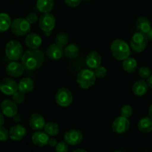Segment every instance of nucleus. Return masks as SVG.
I'll list each match as a JSON object with an SVG mask.
<instances>
[{"label":"nucleus","mask_w":152,"mask_h":152,"mask_svg":"<svg viewBox=\"0 0 152 152\" xmlns=\"http://www.w3.org/2000/svg\"><path fill=\"white\" fill-rule=\"evenodd\" d=\"M45 60V54L38 49H29L24 52L21 61L25 70L34 71L42 66Z\"/></svg>","instance_id":"1"},{"label":"nucleus","mask_w":152,"mask_h":152,"mask_svg":"<svg viewBox=\"0 0 152 152\" xmlns=\"http://www.w3.org/2000/svg\"><path fill=\"white\" fill-rule=\"evenodd\" d=\"M112 56L117 60H124L131 54V49L126 42L121 39H117L111 45Z\"/></svg>","instance_id":"2"},{"label":"nucleus","mask_w":152,"mask_h":152,"mask_svg":"<svg viewBox=\"0 0 152 152\" xmlns=\"http://www.w3.org/2000/svg\"><path fill=\"white\" fill-rule=\"evenodd\" d=\"M96 78L93 70L91 68H84L77 74V82L80 88L88 89L94 84Z\"/></svg>","instance_id":"3"},{"label":"nucleus","mask_w":152,"mask_h":152,"mask_svg":"<svg viewBox=\"0 0 152 152\" xmlns=\"http://www.w3.org/2000/svg\"><path fill=\"white\" fill-rule=\"evenodd\" d=\"M23 48L19 42L11 40L8 42L5 47L6 56L12 61H18L21 59L23 54Z\"/></svg>","instance_id":"4"},{"label":"nucleus","mask_w":152,"mask_h":152,"mask_svg":"<svg viewBox=\"0 0 152 152\" xmlns=\"http://www.w3.org/2000/svg\"><path fill=\"white\" fill-rule=\"evenodd\" d=\"M31 25L25 18H17L12 21L10 28L13 34L18 37H22L29 34L31 31Z\"/></svg>","instance_id":"5"},{"label":"nucleus","mask_w":152,"mask_h":152,"mask_svg":"<svg viewBox=\"0 0 152 152\" xmlns=\"http://www.w3.org/2000/svg\"><path fill=\"white\" fill-rule=\"evenodd\" d=\"M148 40L145 34L140 32L135 33L131 39L130 45L134 51L137 53H141L146 48Z\"/></svg>","instance_id":"6"},{"label":"nucleus","mask_w":152,"mask_h":152,"mask_svg":"<svg viewBox=\"0 0 152 152\" xmlns=\"http://www.w3.org/2000/svg\"><path fill=\"white\" fill-rule=\"evenodd\" d=\"M39 25L40 29L49 35L55 28L56 25V19L52 13H45L40 16L39 19Z\"/></svg>","instance_id":"7"},{"label":"nucleus","mask_w":152,"mask_h":152,"mask_svg":"<svg viewBox=\"0 0 152 152\" xmlns=\"http://www.w3.org/2000/svg\"><path fill=\"white\" fill-rule=\"evenodd\" d=\"M56 102L59 106L68 107L72 103L73 95L70 90L65 88H61L56 91L55 96Z\"/></svg>","instance_id":"8"},{"label":"nucleus","mask_w":152,"mask_h":152,"mask_svg":"<svg viewBox=\"0 0 152 152\" xmlns=\"http://www.w3.org/2000/svg\"><path fill=\"white\" fill-rule=\"evenodd\" d=\"M111 128L114 132L119 134H122L129 131L130 128V122L128 118L120 116L114 120L111 125Z\"/></svg>","instance_id":"9"},{"label":"nucleus","mask_w":152,"mask_h":152,"mask_svg":"<svg viewBox=\"0 0 152 152\" xmlns=\"http://www.w3.org/2000/svg\"><path fill=\"white\" fill-rule=\"evenodd\" d=\"M83 135L80 130L75 129H71L65 132L64 135V140L68 143V145H76L80 144L83 141Z\"/></svg>","instance_id":"10"},{"label":"nucleus","mask_w":152,"mask_h":152,"mask_svg":"<svg viewBox=\"0 0 152 152\" xmlns=\"http://www.w3.org/2000/svg\"><path fill=\"white\" fill-rule=\"evenodd\" d=\"M0 91L4 94L12 96L18 91V84L13 79L4 78L0 83Z\"/></svg>","instance_id":"11"},{"label":"nucleus","mask_w":152,"mask_h":152,"mask_svg":"<svg viewBox=\"0 0 152 152\" xmlns=\"http://www.w3.org/2000/svg\"><path fill=\"white\" fill-rule=\"evenodd\" d=\"M1 113L3 115L7 117H13L16 113H18L17 105L10 99H4L1 102Z\"/></svg>","instance_id":"12"},{"label":"nucleus","mask_w":152,"mask_h":152,"mask_svg":"<svg viewBox=\"0 0 152 152\" xmlns=\"http://www.w3.org/2000/svg\"><path fill=\"white\" fill-rule=\"evenodd\" d=\"M27 134V129L25 126L16 124L10 128L9 131V137L14 141H20L24 139Z\"/></svg>","instance_id":"13"},{"label":"nucleus","mask_w":152,"mask_h":152,"mask_svg":"<svg viewBox=\"0 0 152 152\" xmlns=\"http://www.w3.org/2000/svg\"><path fill=\"white\" fill-rule=\"evenodd\" d=\"M102 57L100 54L96 50H92L88 53L86 58V64L88 68L94 70L101 65Z\"/></svg>","instance_id":"14"},{"label":"nucleus","mask_w":152,"mask_h":152,"mask_svg":"<svg viewBox=\"0 0 152 152\" xmlns=\"http://www.w3.org/2000/svg\"><path fill=\"white\" fill-rule=\"evenodd\" d=\"M45 54L48 59L52 60H58L63 56V48L58 45L56 43H53L48 47Z\"/></svg>","instance_id":"15"},{"label":"nucleus","mask_w":152,"mask_h":152,"mask_svg":"<svg viewBox=\"0 0 152 152\" xmlns=\"http://www.w3.org/2000/svg\"><path fill=\"white\" fill-rule=\"evenodd\" d=\"M25 68L22 63H19L16 61L10 62L6 67V72L9 76L13 77H19L24 74Z\"/></svg>","instance_id":"16"},{"label":"nucleus","mask_w":152,"mask_h":152,"mask_svg":"<svg viewBox=\"0 0 152 152\" xmlns=\"http://www.w3.org/2000/svg\"><path fill=\"white\" fill-rule=\"evenodd\" d=\"M45 123V120L41 114H33L29 118V126L33 130H42L44 129Z\"/></svg>","instance_id":"17"},{"label":"nucleus","mask_w":152,"mask_h":152,"mask_svg":"<svg viewBox=\"0 0 152 152\" xmlns=\"http://www.w3.org/2000/svg\"><path fill=\"white\" fill-rule=\"evenodd\" d=\"M49 135L44 132H41V130L37 131L32 135V142L34 145L39 147H43L48 144L49 140Z\"/></svg>","instance_id":"18"},{"label":"nucleus","mask_w":152,"mask_h":152,"mask_svg":"<svg viewBox=\"0 0 152 152\" xmlns=\"http://www.w3.org/2000/svg\"><path fill=\"white\" fill-rule=\"evenodd\" d=\"M42 43L41 37L35 33L28 34L25 39V44L30 49H38Z\"/></svg>","instance_id":"19"},{"label":"nucleus","mask_w":152,"mask_h":152,"mask_svg":"<svg viewBox=\"0 0 152 152\" xmlns=\"http://www.w3.org/2000/svg\"><path fill=\"white\" fill-rule=\"evenodd\" d=\"M34 84L32 79L25 77L19 81L18 84V91L23 94H28L34 90Z\"/></svg>","instance_id":"20"},{"label":"nucleus","mask_w":152,"mask_h":152,"mask_svg":"<svg viewBox=\"0 0 152 152\" xmlns=\"http://www.w3.org/2000/svg\"><path fill=\"white\" fill-rule=\"evenodd\" d=\"M136 28L139 32L146 34L151 28L150 20L145 16H140L136 21Z\"/></svg>","instance_id":"21"},{"label":"nucleus","mask_w":152,"mask_h":152,"mask_svg":"<svg viewBox=\"0 0 152 152\" xmlns=\"http://www.w3.org/2000/svg\"><path fill=\"white\" fill-rule=\"evenodd\" d=\"M148 89V86L147 83L144 80H138L135 82L132 87V91L133 93L136 96H141L145 95L147 93Z\"/></svg>","instance_id":"22"},{"label":"nucleus","mask_w":152,"mask_h":152,"mask_svg":"<svg viewBox=\"0 0 152 152\" xmlns=\"http://www.w3.org/2000/svg\"><path fill=\"white\" fill-rule=\"evenodd\" d=\"M54 6V0H37V7L41 13H49Z\"/></svg>","instance_id":"23"},{"label":"nucleus","mask_w":152,"mask_h":152,"mask_svg":"<svg viewBox=\"0 0 152 152\" xmlns=\"http://www.w3.org/2000/svg\"><path fill=\"white\" fill-rule=\"evenodd\" d=\"M138 129L142 133H149L152 131V119L150 117H144L138 122Z\"/></svg>","instance_id":"24"},{"label":"nucleus","mask_w":152,"mask_h":152,"mask_svg":"<svg viewBox=\"0 0 152 152\" xmlns=\"http://www.w3.org/2000/svg\"><path fill=\"white\" fill-rule=\"evenodd\" d=\"M63 53L68 59H75L80 54V48L75 44L67 45L64 47Z\"/></svg>","instance_id":"25"},{"label":"nucleus","mask_w":152,"mask_h":152,"mask_svg":"<svg viewBox=\"0 0 152 152\" xmlns=\"http://www.w3.org/2000/svg\"><path fill=\"white\" fill-rule=\"evenodd\" d=\"M123 68L125 71L129 74H132L135 72L137 68V62L135 59L129 56L123 60Z\"/></svg>","instance_id":"26"},{"label":"nucleus","mask_w":152,"mask_h":152,"mask_svg":"<svg viewBox=\"0 0 152 152\" xmlns=\"http://www.w3.org/2000/svg\"><path fill=\"white\" fill-rule=\"evenodd\" d=\"M11 22V19L8 14L5 13H0V33L7 31L10 28Z\"/></svg>","instance_id":"27"},{"label":"nucleus","mask_w":152,"mask_h":152,"mask_svg":"<svg viewBox=\"0 0 152 152\" xmlns=\"http://www.w3.org/2000/svg\"><path fill=\"white\" fill-rule=\"evenodd\" d=\"M43 129L45 130V133L51 137L56 136L59 132V127L58 124H56V123H53V122L45 123Z\"/></svg>","instance_id":"28"},{"label":"nucleus","mask_w":152,"mask_h":152,"mask_svg":"<svg viewBox=\"0 0 152 152\" xmlns=\"http://www.w3.org/2000/svg\"><path fill=\"white\" fill-rule=\"evenodd\" d=\"M55 42H56L55 43H56L58 45L64 48V47H65L68 43V34L65 32H59V34H56Z\"/></svg>","instance_id":"29"},{"label":"nucleus","mask_w":152,"mask_h":152,"mask_svg":"<svg viewBox=\"0 0 152 152\" xmlns=\"http://www.w3.org/2000/svg\"><path fill=\"white\" fill-rule=\"evenodd\" d=\"M132 114H133V108H132V106L129 105H126L122 107L120 110V115L122 117L129 119V117H132Z\"/></svg>","instance_id":"30"},{"label":"nucleus","mask_w":152,"mask_h":152,"mask_svg":"<svg viewBox=\"0 0 152 152\" xmlns=\"http://www.w3.org/2000/svg\"><path fill=\"white\" fill-rule=\"evenodd\" d=\"M12 100L15 102L16 104H22V102L25 101V95H24L23 93L19 91H16L12 95Z\"/></svg>","instance_id":"31"},{"label":"nucleus","mask_w":152,"mask_h":152,"mask_svg":"<svg viewBox=\"0 0 152 152\" xmlns=\"http://www.w3.org/2000/svg\"><path fill=\"white\" fill-rule=\"evenodd\" d=\"M138 74H139L140 77L141 78L145 80V79H147L150 75H151V70H150V68H148V67L142 66L139 68V70H138Z\"/></svg>","instance_id":"32"},{"label":"nucleus","mask_w":152,"mask_h":152,"mask_svg":"<svg viewBox=\"0 0 152 152\" xmlns=\"http://www.w3.org/2000/svg\"><path fill=\"white\" fill-rule=\"evenodd\" d=\"M94 72L95 76H96V78H103L106 76L107 74V69L103 66H98L97 68H96L95 69H94Z\"/></svg>","instance_id":"33"},{"label":"nucleus","mask_w":152,"mask_h":152,"mask_svg":"<svg viewBox=\"0 0 152 152\" xmlns=\"http://www.w3.org/2000/svg\"><path fill=\"white\" fill-rule=\"evenodd\" d=\"M55 149L57 152H67L68 151V143L65 140L60 141L59 142H57L56 145L55 146Z\"/></svg>","instance_id":"34"},{"label":"nucleus","mask_w":152,"mask_h":152,"mask_svg":"<svg viewBox=\"0 0 152 152\" xmlns=\"http://www.w3.org/2000/svg\"><path fill=\"white\" fill-rule=\"evenodd\" d=\"M9 138V132L4 127L0 126V141L5 142Z\"/></svg>","instance_id":"35"},{"label":"nucleus","mask_w":152,"mask_h":152,"mask_svg":"<svg viewBox=\"0 0 152 152\" xmlns=\"http://www.w3.org/2000/svg\"><path fill=\"white\" fill-rule=\"evenodd\" d=\"M25 19H26L31 25H33V24L36 23V22H37V20H38V16H37V15L36 14V13H30L27 15L26 17H25Z\"/></svg>","instance_id":"36"},{"label":"nucleus","mask_w":152,"mask_h":152,"mask_svg":"<svg viewBox=\"0 0 152 152\" xmlns=\"http://www.w3.org/2000/svg\"><path fill=\"white\" fill-rule=\"evenodd\" d=\"M65 4L71 7H77L81 3L82 0H64Z\"/></svg>","instance_id":"37"},{"label":"nucleus","mask_w":152,"mask_h":152,"mask_svg":"<svg viewBox=\"0 0 152 152\" xmlns=\"http://www.w3.org/2000/svg\"><path fill=\"white\" fill-rule=\"evenodd\" d=\"M48 144L50 147H55L56 145V144H57V141H56V139H54V138L53 137L49 138Z\"/></svg>","instance_id":"38"},{"label":"nucleus","mask_w":152,"mask_h":152,"mask_svg":"<svg viewBox=\"0 0 152 152\" xmlns=\"http://www.w3.org/2000/svg\"><path fill=\"white\" fill-rule=\"evenodd\" d=\"M12 118H13V121H14L15 123H19V122L21 121V116L20 114H18V113H16Z\"/></svg>","instance_id":"39"},{"label":"nucleus","mask_w":152,"mask_h":152,"mask_svg":"<svg viewBox=\"0 0 152 152\" xmlns=\"http://www.w3.org/2000/svg\"><path fill=\"white\" fill-rule=\"evenodd\" d=\"M147 84H148V87L152 88V74L147 78Z\"/></svg>","instance_id":"40"},{"label":"nucleus","mask_w":152,"mask_h":152,"mask_svg":"<svg viewBox=\"0 0 152 152\" xmlns=\"http://www.w3.org/2000/svg\"><path fill=\"white\" fill-rule=\"evenodd\" d=\"M145 35H146L148 39H149V40H151V41H152V28L149 30V31H148V32Z\"/></svg>","instance_id":"41"},{"label":"nucleus","mask_w":152,"mask_h":152,"mask_svg":"<svg viewBox=\"0 0 152 152\" xmlns=\"http://www.w3.org/2000/svg\"><path fill=\"white\" fill-rule=\"evenodd\" d=\"M4 123V115H3L2 113L0 112V126H2L3 124Z\"/></svg>","instance_id":"42"},{"label":"nucleus","mask_w":152,"mask_h":152,"mask_svg":"<svg viewBox=\"0 0 152 152\" xmlns=\"http://www.w3.org/2000/svg\"><path fill=\"white\" fill-rule=\"evenodd\" d=\"M148 115H149V117L152 119V104L151 105V106L149 107V110H148Z\"/></svg>","instance_id":"43"},{"label":"nucleus","mask_w":152,"mask_h":152,"mask_svg":"<svg viewBox=\"0 0 152 152\" xmlns=\"http://www.w3.org/2000/svg\"><path fill=\"white\" fill-rule=\"evenodd\" d=\"M78 151H81V152H86L87 151L84 149H81V148H77V149H75L74 151V152H78Z\"/></svg>","instance_id":"44"},{"label":"nucleus","mask_w":152,"mask_h":152,"mask_svg":"<svg viewBox=\"0 0 152 152\" xmlns=\"http://www.w3.org/2000/svg\"><path fill=\"white\" fill-rule=\"evenodd\" d=\"M85 1H91V0H85Z\"/></svg>","instance_id":"45"}]
</instances>
